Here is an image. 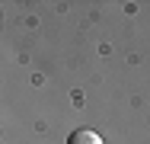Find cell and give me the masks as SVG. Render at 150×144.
Here are the masks:
<instances>
[{
  "instance_id": "obj_1",
  "label": "cell",
  "mask_w": 150,
  "mask_h": 144,
  "mask_svg": "<svg viewBox=\"0 0 150 144\" xmlns=\"http://www.w3.org/2000/svg\"><path fill=\"white\" fill-rule=\"evenodd\" d=\"M67 144H105V141H102L96 131H90V128H80V131L70 135V141H67Z\"/></svg>"
}]
</instances>
